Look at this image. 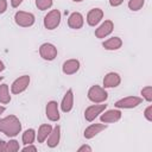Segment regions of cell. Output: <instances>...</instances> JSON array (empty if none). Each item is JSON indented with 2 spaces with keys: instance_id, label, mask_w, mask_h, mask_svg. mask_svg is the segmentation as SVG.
I'll list each match as a JSON object with an SVG mask.
<instances>
[{
  "instance_id": "cell-2",
  "label": "cell",
  "mask_w": 152,
  "mask_h": 152,
  "mask_svg": "<svg viewBox=\"0 0 152 152\" xmlns=\"http://www.w3.org/2000/svg\"><path fill=\"white\" fill-rule=\"evenodd\" d=\"M88 99L94 103H102L108 99V93L104 88L95 84L91 86L88 90Z\"/></svg>"
},
{
  "instance_id": "cell-34",
  "label": "cell",
  "mask_w": 152,
  "mask_h": 152,
  "mask_svg": "<svg viewBox=\"0 0 152 152\" xmlns=\"http://www.w3.org/2000/svg\"><path fill=\"white\" fill-rule=\"evenodd\" d=\"M5 112V107L4 106H0V114H2Z\"/></svg>"
},
{
  "instance_id": "cell-5",
  "label": "cell",
  "mask_w": 152,
  "mask_h": 152,
  "mask_svg": "<svg viewBox=\"0 0 152 152\" xmlns=\"http://www.w3.org/2000/svg\"><path fill=\"white\" fill-rule=\"evenodd\" d=\"M141 102H142L141 97H138V96H126V97H122V99L118 100L114 106L116 108H121V109H131V108H135Z\"/></svg>"
},
{
  "instance_id": "cell-25",
  "label": "cell",
  "mask_w": 152,
  "mask_h": 152,
  "mask_svg": "<svg viewBox=\"0 0 152 152\" xmlns=\"http://www.w3.org/2000/svg\"><path fill=\"white\" fill-rule=\"evenodd\" d=\"M36 6L40 11H45L52 6V0H36Z\"/></svg>"
},
{
  "instance_id": "cell-32",
  "label": "cell",
  "mask_w": 152,
  "mask_h": 152,
  "mask_svg": "<svg viewBox=\"0 0 152 152\" xmlns=\"http://www.w3.org/2000/svg\"><path fill=\"white\" fill-rule=\"evenodd\" d=\"M21 2H23V0H11V6L15 8V7H18Z\"/></svg>"
},
{
  "instance_id": "cell-24",
  "label": "cell",
  "mask_w": 152,
  "mask_h": 152,
  "mask_svg": "<svg viewBox=\"0 0 152 152\" xmlns=\"http://www.w3.org/2000/svg\"><path fill=\"white\" fill-rule=\"evenodd\" d=\"M145 4V0H129L128 1V8L131 11H139Z\"/></svg>"
},
{
  "instance_id": "cell-7",
  "label": "cell",
  "mask_w": 152,
  "mask_h": 152,
  "mask_svg": "<svg viewBox=\"0 0 152 152\" xmlns=\"http://www.w3.org/2000/svg\"><path fill=\"white\" fill-rule=\"evenodd\" d=\"M28 84H30V76L23 75L13 81V83L11 86V91H12V94H20L27 89Z\"/></svg>"
},
{
  "instance_id": "cell-14",
  "label": "cell",
  "mask_w": 152,
  "mask_h": 152,
  "mask_svg": "<svg viewBox=\"0 0 152 152\" xmlns=\"http://www.w3.org/2000/svg\"><path fill=\"white\" fill-rule=\"evenodd\" d=\"M83 24H84V19L80 12H72L68 18V25L70 28L78 30L83 26Z\"/></svg>"
},
{
  "instance_id": "cell-27",
  "label": "cell",
  "mask_w": 152,
  "mask_h": 152,
  "mask_svg": "<svg viewBox=\"0 0 152 152\" xmlns=\"http://www.w3.org/2000/svg\"><path fill=\"white\" fill-rule=\"evenodd\" d=\"M144 116L147 121H152V106H148L145 112H144Z\"/></svg>"
},
{
  "instance_id": "cell-19",
  "label": "cell",
  "mask_w": 152,
  "mask_h": 152,
  "mask_svg": "<svg viewBox=\"0 0 152 152\" xmlns=\"http://www.w3.org/2000/svg\"><path fill=\"white\" fill-rule=\"evenodd\" d=\"M51 131H52V126H51V125H49V124H43V125H40L39 128H38V133L36 134L38 142H44V141L48 139V137L50 135Z\"/></svg>"
},
{
  "instance_id": "cell-9",
  "label": "cell",
  "mask_w": 152,
  "mask_h": 152,
  "mask_svg": "<svg viewBox=\"0 0 152 152\" xmlns=\"http://www.w3.org/2000/svg\"><path fill=\"white\" fill-rule=\"evenodd\" d=\"M121 112L119 109H109V110H106L104 113H101V116H100V120L101 122H104V124H113V122H116L121 119Z\"/></svg>"
},
{
  "instance_id": "cell-20",
  "label": "cell",
  "mask_w": 152,
  "mask_h": 152,
  "mask_svg": "<svg viewBox=\"0 0 152 152\" xmlns=\"http://www.w3.org/2000/svg\"><path fill=\"white\" fill-rule=\"evenodd\" d=\"M102 46H103L106 50H110V51H113V50H119V49L122 46V40H121L120 37H112V38L104 40L103 44H102Z\"/></svg>"
},
{
  "instance_id": "cell-31",
  "label": "cell",
  "mask_w": 152,
  "mask_h": 152,
  "mask_svg": "<svg viewBox=\"0 0 152 152\" xmlns=\"http://www.w3.org/2000/svg\"><path fill=\"white\" fill-rule=\"evenodd\" d=\"M78 152H83V151H88V152H91V147L89 146V145H82L78 150H77Z\"/></svg>"
},
{
  "instance_id": "cell-30",
  "label": "cell",
  "mask_w": 152,
  "mask_h": 152,
  "mask_svg": "<svg viewBox=\"0 0 152 152\" xmlns=\"http://www.w3.org/2000/svg\"><path fill=\"white\" fill-rule=\"evenodd\" d=\"M124 2V0H109V5L113 7H118Z\"/></svg>"
},
{
  "instance_id": "cell-35",
  "label": "cell",
  "mask_w": 152,
  "mask_h": 152,
  "mask_svg": "<svg viewBox=\"0 0 152 152\" xmlns=\"http://www.w3.org/2000/svg\"><path fill=\"white\" fill-rule=\"evenodd\" d=\"M72 1H75V2H81V1H83V0H72Z\"/></svg>"
},
{
  "instance_id": "cell-13",
  "label": "cell",
  "mask_w": 152,
  "mask_h": 152,
  "mask_svg": "<svg viewBox=\"0 0 152 152\" xmlns=\"http://www.w3.org/2000/svg\"><path fill=\"white\" fill-rule=\"evenodd\" d=\"M121 77L118 72H108L103 77V88H115L120 84Z\"/></svg>"
},
{
  "instance_id": "cell-12",
  "label": "cell",
  "mask_w": 152,
  "mask_h": 152,
  "mask_svg": "<svg viewBox=\"0 0 152 152\" xmlns=\"http://www.w3.org/2000/svg\"><path fill=\"white\" fill-rule=\"evenodd\" d=\"M103 18V11L101 8H93L87 14V23L89 26H96Z\"/></svg>"
},
{
  "instance_id": "cell-26",
  "label": "cell",
  "mask_w": 152,
  "mask_h": 152,
  "mask_svg": "<svg viewBox=\"0 0 152 152\" xmlns=\"http://www.w3.org/2000/svg\"><path fill=\"white\" fill-rule=\"evenodd\" d=\"M141 95L142 97L147 101V102H151L152 101V87L151 86H146L141 89Z\"/></svg>"
},
{
  "instance_id": "cell-36",
  "label": "cell",
  "mask_w": 152,
  "mask_h": 152,
  "mask_svg": "<svg viewBox=\"0 0 152 152\" xmlns=\"http://www.w3.org/2000/svg\"><path fill=\"white\" fill-rule=\"evenodd\" d=\"M2 78H4V77H2V76H0V82L2 81Z\"/></svg>"
},
{
  "instance_id": "cell-11",
  "label": "cell",
  "mask_w": 152,
  "mask_h": 152,
  "mask_svg": "<svg viewBox=\"0 0 152 152\" xmlns=\"http://www.w3.org/2000/svg\"><path fill=\"white\" fill-rule=\"evenodd\" d=\"M45 113H46V118L50 121H58L61 115H59V110H58V103L56 101H49L45 108Z\"/></svg>"
},
{
  "instance_id": "cell-23",
  "label": "cell",
  "mask_w": 152,
  "mask_h": 152,
  "mask_svg": "<svg viewBox=\"0 0 152 152\" xmlns=\"http://www.w3.org/2000/svg\"><path fill=\"white\" fill-rule=\"evenodd\" d=\"M19 142L17 140H10V141H6L5 144V150L4 151H8V152H15V151H19Z\"/></svg>"
},
{
  "instance_id": "cell-29",
  "label": "cell",
  "mask_w": 152,
  "mask_h": 152,
  "mask_svg": "<svg viewBox=\"0 0 152 152\" xmlns=\"http://www.w3.org/2000/svg\"><path fill=\"white\" fill-rule=\"evenodd\" d=\"M23 151H24V152H27V151H33V152H36V151H37V147L33 146L32 144H27L25 147H23Z\"/></svg>"
},
{
  "instance_id": "cell-28",
  "label": "cell",
  "mask_w": 152,
  "mask_h": 152,
  "mask_svg": "<svg viewBox=\"0 0 152 152\" xmlns=\"http://www.w3.org/2000/svg\"><path fill=\"white\" fill-rule=\"evenodd\" d=\"M7 10V0H0V14L5 13Z\"/></svg>"
},
{
  "instance_id": "cell-16",
  "label": "cell",
  "mask_w": 152,
  "mask_h": 152,
  "mask_svg": "<svg viewBox=\"0 0 152 152\" xmlns=\"http://www.w3.org/2000/svg\"><path fill=\"white\" fill-rule=\"evenodd\" d=\"M107 128V125L104 124H91L84 129V138L86 139H91L95 135H97L100 132L104 131Z\"/></svg>"
},
{
  "instance_id": "cell-3",
  "label": "cell",
  "mask_w": 152,
  "mask_h": 152,
  "mask_svg": "<svg viewBox=\"0 0 152 152\" xmlns=\"http://www.w3.org/2000/svg\"><path fill=\"white\" fill-rule=\"evenodd\" d=\"M34 15L30 12H25V11H18L14 14V21L17 25L21 26V27H30L34 24Z\"/></svg>"
},
{
  "instance_id": "cell-18",
  "label": "cell",
  "mask_w": 152,
  "mask_h": 152,
  "mask_svg": "<svg viewBox=\"0 0 152 152\" xmlns=\"http://www.w3.org/2000/svg\"><path fill=\"white\" fill-rule=\"evenodd\" d=\"M59 140H61V127L57 125V126H55V127L52 128L50 135L48 137L46 144H48L49 147L53 148V147H56V146L59 144Z\"/></svg>"
},
{
  "instance_id": "cell-6",
  "label": "cell",
  "mask_w": 152,
  "mask_h": 152,
  "mask_svg": "<svg viewBox=\"0 0 152 152\" xmlns=\"http://www.w3.org/2000/svg\"><path fill=\"white\" fill-rule=\"evenodd\" d=\"M39 55L45 61H53L57 57V48L51 43H44L39 48Z\"/></svg>"
},
{
  "instance_id": "cell-1",
  "label": "cell",
  "mask_w": 152,
  "mask_h": 152,
  "mask_svg": "<svg viewBox=\"0 0 152 152\" xmlns=\"http://www.w3.org/2000/svg\"><path fill=\"white\" fill-rule=\"evenodd\" d=\"M21 131L20 120L15 115H8L6 118L0 119V132L4 133L8 138L17 137Z\"/></svg>"
},
{
  "instance_id": "cell-10",
  "label": "cell",
  "mask_w": 152,
  "mask_h": 152,
  "mask_svg": "<svg viewBox=\"0 0 152 152\" xmlns=\"http://www.w3.org/2000/svg\"><path fill=\"white\" fill-rule=\"evenodd\" d=\"M114 30V24L112 20H104L96 30H95V36L97 38H106L109 36Z\"/></svg>"
},
{
  "instance_id": "cell-15",
  "label": "cell",
  "mask_w": 152,
  "mask_h": 152,
  "mask_svg": "<svg viewBox=\"0 0 152 152\" xmlns=\"http://www.w3.org/2000/svg\"><path fill=\"white\" fill-rule=\"evenodd\" d=\"M74 107V93H72V89H69L63 99H62V102H61V109L62 112L64 113H69Z\"/></svg>"
},
{
  "instance_id": "cell-17",
  "label": "cell",
  "mask_w": 152,
  "mask_h": 152,
  "mask_svg": "<svg viewBox=\"0 0 152 152\" xmlns=\"http://www.w3.org/2000/svg\"><path fill=\"white\" fill-rule=\"evenodd\" d=\"M80 69V61L78 59H68L62 65V71L65 75H74Z\"/></svg>"
},
{
  "instance_id": "cell-22",
  "label": "cell",
  "mask_w": 152,
  "mask_h": 152,
  "mask_svg": "<svg viewBox=\"0 0 152 152\" xmlns=\"http://www.w3.org/2000/svg\"><path fill=\"white\" fill-rule=\"evenodd\" d=\"M23 144L27 145V144H33L34 139H36V131L33 128H28L23 133Z\"/></svg>"
},
{
  "instance_id": "cell-4",
  "label": "cell",
  "mask_w": 152,
  "mask_h": 152,
  "mask_svg": "<svg viewBox=\"0 0 152 152\" xmlns=\"http://www.w3.org/2000/svg\"><path fill=\"white\" fill-rule=\"evenodd\" d=\"M61 24V12L58 10H51L44 17V26L48 30H55Z\"/></svg>"
},
{
  "instance_id": "cell-21",
  "label": "cell",
  "mask_w": 152,
  "mask_h": 152,
  "mask_svg": "<svg viewBox=\"0 0 152 152\" xmlns=\"http://www.w3.org/2000/svg\"><path fill=\"white\" fill-rule=\"evenodd\" d=\"M10 101H11V95H10L8 86L2 83V84H0V102L2 104H6Z\"/></svg>"
},
{
  "instance_id": "cell-8",
  "label": "cell",
  "mask_w": 152,
  "mask_h": 152,
  "mask_svg": "<svg viewBox=\"0 0 152 152\" xmlns=\"http://www.w3.org/2000/svg\"><path fill=\"white\" fill-rule=\"evenodd\" d=\"M107 108V104H93L89 106L86 110H84V118L87 121H93L95 120L102 112H104V109Z\"/></svg>"
},
{
  "instance_id": "cell-33",
  "label": "cell",
  "mask_w": 152,
  "mask_h": 152,
  "mask_svg": "<svg viewBox=\"0 0 152 152\" xmlns=\"http://www.w3.org/2000/svg\"><path fill=\"white\" fill-rule=\"evenodd\" d=\"M4 70H5V64H4L2 61H0V72L4 71Z\"/></svg>"
}]
</instances>
